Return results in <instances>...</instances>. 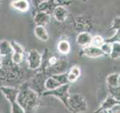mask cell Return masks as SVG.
<instances>
[{
	"label": "cell",
	"mask_w": 120,
	"mask_h": 113,
	"mask_svg": "<svg viewBox=\"0 0 120 113\" xmlns=\"http://www.w3.org/2000/svg\"><path fill=\"white\" fill-rule=\"evenodd\" d=\"M118 104H120V103H119L117 100H116L113 97L108 95L94 113H101L104 111H110L112 108Z\"/></svg>",
	"instance_id": "52a82bcc"
},
{
	"label": "cell",
	"mask_w": 120,
	"mask_h": 113,
	"mask_svg": "<svg viewBox=\"0 0 120 113\" xmlns=\"http://www.w3.org/2000/svg\"><path fill=\"white\" fill-rule=\"evenodd\" d=\"M52 16L55 18L56 21L59 23L65 22L68 15V11L66 9L65 7L64 6H58L56 8L53 13H52Z\"/></svg>",
	"instance_id": "9c48e42d"
},
{
	"label": "cell",
	"mask_w": 120,
	"mask_h": 113,
	"mask_svg": "<svg viewBox=\"0 0 120 113\" xmlns=\"http://www.w3.org/2000/svg\"><path fill=\"white\" fill-rule=\"evenodd\" d=\"M68 105L69 111L73 113H82L86 112L88 109L86 98L80 93L70 94Z\"/></svg>",
	"instance_id": "277c9868"
},
{
	"label": "cell",
	"mask_w": 120,
	"mask_h": 113,
	"mask_svg": "<svg viewBox=\"0 0 120 113\" xmlns=\"http://www.w3.org/2000/svg\"><path fill=\"white\" fill-rule=\"evenodd\" d=\"M80 56H86L89 58H98L101 56H104V54L101 50L100 48H97L90 45V46L82 48L80 53Z\"/></svg>",
	"instance_id": "8992f818"
},
{
	"label": "cell",
	"mask_w": 120,
	"mask_h": 113,
	"mask_svg": "<svg viewBox=\"0 0 120 113\" xmlns=\"http://www.w3.org/2000/svg\"><path fill=\"white\" fill-rule=\"evenodd\" d=\"M118 83H119V85L120 86V74H119V79H118Z\"/></svg>",
	"instance_id": "4316f807"
},
{
	"label": "cell",
	"mask_w": 120,
	"mask_h": 113,
	"mask_svg": "<svg viewBox=\"0 0 120 113\" xmlns=\"http://www.w3.org/2000/svg\"><path fill=\"white\" fill-rule=\"evenodd\" d=\"M110 113H120V104L116 105V106L112 108L110 111H109Z\"/></svg>",
	"instance_id": "d4e9b609"
},
{
	"label": "cell",
	"mask_w": 120,
	"mask_h": 113,
	"mask_svg": "<svg viewBox=\"0 0 120 113\" xmlns=\"http://www.w3.org/2000/svg\"><path fill=\"white\" fill-rule=\"evenodd\" d=\"M26 60H27L28 66L29 69L35 70L38 69L42 65L43 56L37 50L32 49L28 53Z\"/></svg>",
	"instance_id": "5b68a950"
},
{
	"label": "cell",
	"mask_w": 120,
	"mask_h": 113,
	"mask_svg": "<svg viewBox=\"0 0 120 113\" xmlns=\"http://www.w3.org/2000/svg\"><path fill=\"white\" fill-rule=\"evenodd\" d=\"M92 36L88 32H82L78 34L77 36L76 42L78 45H80L82 48H86L92 45Z\"/></svg>",
	"instance_id": "ba28073f"
},
{
	"label": "cell",
	"mask_w": 120,
	"mask_h": 113,
	"mask_svg": "<svg viewBox=\"0 0 120 113\" xmlns=\"http://www.w3.org/2000/svg\"><path fill=\"white\" fill-rule=\"evenodd\" d=\"M0 90L11 104V113H25L24 110L17 102L19 89L11 87H1Z\"/></svg>",
	"instance_id": "7a4b0ae2"
},
{
	"label": "cell",
	"mask_w": 120,
	"mask_h": 113,
	"mask_svg": "<svg viewBox=\"0 0 120 113\" xmlns=\"http://www.w3.org/2000/svg\"><path fill=\"white\" fill-rule=\"evenodd\" d=\"M57 50L59 54L62 55L68 54L71 51V44L66 39L60 40L57 44Z\"/></svg>",
	"instance_id": "9a60e30c"
},
{
	"label": "cell",
	"mask_w": 120,
	"mask_h": 113,
	"mask_svg": "<svg viewBox=\"0 0 120 113\" xmlns=\"http://www.w3.org/2000/svg\"><path fill=\"white\" fill-rule=\"evenodd\" d=\"M70 85L66 84L59 87L58 88L52 90H45L43 92V96H51L55 97L62 102V104L65 105V107L69 111V105H68V99L70 97L69 93Z\"/></svg>",
	"instance_id": "3957f363"
},
{
	"label": "cell",
	"mask_w": 120,
	"mask_h": 113,
	"mask_svg": "<svg viewBox=\"0 0 120 113\" xmlns=\"http://www.w3.org/2000/svg\"><path fill=\"white\" fill-rule=\"evenodd\" d=\"M13 54V48L11 47V42L7 40H2L0 41V56L5 57Z\"/></svg>",
	"instance_id": "7c38bea8"
},
{
	"label": "cell",
	"mask_w": 120,
	"mask_h": 113,
	"mask_svg": "<svg viewBox=\"0 0 120 113\" xmlns=\"http://www.w3.org/2000/svg\"><path fill=\"white\" fill-rule=\"evenodd\" d=\"M11 47L13 48V52L24 55L25 50H24V48L22 47L21 44L17 43V41H11Z\"/></svg>",
	"instance_id": "44dd1931"
},
{
	"label": "cell",
	"mask_w": 120,
	"mask_h": 113,
	"mask_svg": "<svg viewBox=\"0 0 120 113\" xmlns=\"http://www.w3.org/2000/svg\"><path fill=\"white\" fill-rule=\"evenodd\" d=\"M81 75V71L80 67L77 66H74L71 68L69 72H68V83H74L77 81Z\"/></svg>",
	"instance_id": "4fadbf2b"
},
{
	"label": "cell",
	"mask_w": 120,
	"mask_h": 113,
	"mask_svg": "<svg viewBox=\"0 0 120 113\" xmlns=\"http://www.w3.org/2000/svg\"><path fill=\"white\" fill-rule=\"evenodd\" d=\"M110 57L112 60H117L120 58V42L112 43V52Z\"/></svg>",
	"instance_id": "ac0fdd59"
},
{
	"label": "cell",
	"mask_w": 120,
	"mask_h": 113,
	"mask_svg": "<svg viewBox=\"0 0 120 113\" xmlns=\"http://www.w3.org/2000/svg\"><path fill=\"white\" fill-rule=\"evenodd\" d=\"M109 95L113 97L116 100L120 103V86L114 87V88H108Z\"/></svg>",
	"instance_id": "d6986e66"
},
{
	"label": "cell",
	"mask_w": 120,
	"mask_h": 113,
	"mask_svg": "<svg viewBox=\"0 0 120 113\" xmlns=\"http://www.w3.org/2000/svg\"><path fill=\"white\" fill-rule=\"evenodd\" d=\"M101 50L104 53V56H110L111 52H112V44L108 42H104L103 45L101 48Z\"/></svg>",
	"instance_id": "7402d4cb"
},
{
	"label": "cell",
	"mask_w": 120,
	"mask_h": 113,
	"mask_svg": "<svg viewBox=\"0 0 120 113\" xmlns=\"http://www.w3.org/2000/svg\"><path fill=\"white\" fill-rule=\"evenodd\" d=\"M34 33L38 39L42 41H47L49 39V34L46 28L43 26H36L34 29Z\"/></svg>",
	"instance_id": "5bb4252c"
},
{
	"label": "cell",
	"mask_w": 120,
	"mask_h": 113,
	"mask_svg": "<svg viewBox=\"0 0 120 113\" xmlns=\"http://www.w3.org/2000/svg\"><path fill=\"white\" fill-rule=\"evenodd\" d=\"M103 113H110L109 111H104V112H103Z\"/></svg>",
	"instance_id": "83f0119b"
},
{
	"label": "cell",
	"mask_w": 120,
	"mask_h": 113,
	"mask_svg": "<svg viewBox=\"0 0 120 113\" xmlns=\"http://www.w3.org/2000/svg\"><path fill=\"white\" fill-rule=\"evenodd\" d=\"M110 29L115 30L116 32L118 31V30H120V16L116 17L113 19Z\"/></svg>",
	"instance_id": "603a6c76"
},
{
	"label": "cell",
	"mask_w": 120,
	"mask_h": 113,
	"mask_svg": "<svg viewBox=\"0 0 120 113\" xmlns=\"http://www.w3.org/2000/svg\"><path fill=\"white\" fill-rule=\"evenodd\" d=\"M119 73H111L107 77V85L108 88H114L119 86Z\"/></svg>",
	"instance_id": "e0dca14e"
},
{
	"label": "cell",
	"mask_w": 120,
	"mask_h": 113,
	"mask_svg": "<svg viewBox=\"0 0 120 113\" xmlns=\"http://www.w3.org/2000/svg\"><path fill=\"white\" fill-rule=\"evenodd\" d=\"M104 42H105V39L100 35H96L92 37V45H93V46L97 48H101Z\"/></svg>",
	"instance_id": "ffe728a7"
},
{
	"label": "cell",
	"mask_w": 120,
	"mask_h": 113,
	"mask_svg": "<svg viewBox=\"0 0 120 113\" xmlns=\"http://www.w3.org/2000/svg\"><path fill=\"white\" fill-rule=\"evenodd\" d=\"M2 56H0V69H1V67H2Z\"/></svg>",
	"instance_id": "484cf974"
},
{
	"label": "cell",
	"mask_w": 120,
	"mask_h": 113,
	"mask_svg": "<svg viewBox=\"0 0 120 113\" xmlns=\"http://www.w3.org/2000/svg\"><path fill=\"white\" fill-rule=\"evenodd\" d=\"M47 62H48V66H49V67H51V66H55L56 64L59 62V60H58L57 57H56V56H50V57L48 59Z\"/></svg>",
	"instance_id": "cb8c5ba5"
},
{
	"label": "cell",
	"mask_w": 120,
	"mask_h": 113,
	"mask_svg": "<svg viewBox=\"0 0 120 113\" xmlns=\"http://www.w3.org/2000/svg\"><path fill=\"white\" fill-rule=\"evenodd\" d=\"M17 102L25 113H33L38 105V95L27 84H25L19 89Z\"/></svg>",
	"instance_id": "6da1fadb"
},
{
	"label": "cell",
	"mask_w": 120,
	"mask_h": 113,
	"mask_svg": "<svg viewBox=\"0 0 120 113\" xmlns=\"http://www.w3.org/2000/svg\"><path fill=\"white\" fill-rule=\"evenodd\" d=\"M60 86L62 85L57 80H56L52 76H50L47 78L46 81L44 82V88H45V90H52L58 88Z\"/></svg>",
	"instance_id": "2e32d148"
},
{
	"label": "cell",
	"mask_w": 120,
	"mask_h": 113,
	"mask_svg": "<svg viewBox=\"0 0 120 113\" xmlns=\"http://www.w3.org/2000/svg\"><path fill=\"white\" fill-rule=\"evenodd\" d=\"M11 6L20 12H26L29 9L30 5L26 0H15L11 2Z\"/></svg>",
	"instance_id": "8fae6325"
},
{
	"label": "cell",
	"mask_w": 120,
	"mask_h": 113,
	"mask_svg": "<svg viewBox=\"0 0 120 113\" xmlns=\"http://www.w3.org/2000/svg\"><path fill=\"white\" fill-rule=\"evenodd\" d=\"M50 20V15L47 13L38 11L35 14L34 17V22L36 24V26H44L47 24Z\"/></svg>",
	"instance_id": "30bf717a"
}]
</instances>
